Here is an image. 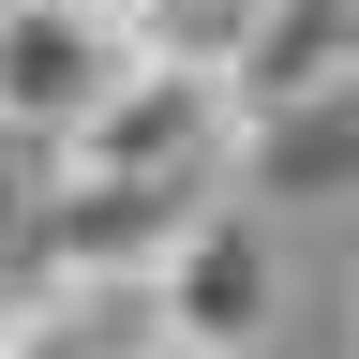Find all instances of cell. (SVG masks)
I'll return each mask as SVG.
<instances>
[{
	"label": "cell",
	"instance_id": "6da1fadb",
	"mask_svg": "<svg viewBox=\"0 0 359 359\" xmlns=\"http://www.w3.org/2000/svg\"><path fill=\"white\" fill-rule=\"evenodd\" d=\"M285 299H299V269H285V224H269V210H240V195H195V210H180V240L150 269L165 359H255L269 330H285Z\"/></svg>",
	"mask_w": 359,
	"mask_h": 359
},
{
	"label": "cell",
	"instance_id": "7a4b0ae2",
	"mask_svg": "<svg viewBox=\"0 0 359 359\" xmlns=\"http://www.w3.org/2000/svg\"><path fill=\"white\" fill-rule=\"evenodd\" d=\"M45 165H75V180H135V195H210V180H224V105H210V75L120 60V90H105V105H90Z\"/></svg>",
	"mask_w": 359,
	"mask_h": 359
},
{
	"label": "cell",
	"instance_id": "3957f363",
	"mask_svg": "<svg viewBox=\"0 0 359 359\" xmlns=\"http://www.w3.org/2000/svg\"><path fill=\"white\" fill-rule=\"evenodd\" d=\"M105 90H120V45L90 0H0V135L15 150H60Z\"/></svg>",
	"mask_w": 359,
	"mask_h": 359
},
{
	"label": "cell",
	"instance_id": "277c9868",
	"mask_svg": "<svg viewBox=\"0 0 359 359\" xmlns=\"http://www.w3.org/2000/svg\"><path fill=\"white\" fill-rule=\"evenodd\" d=\"M344 45H359V0H255L240 60L210 75L224 135L240 120H299V105H344Z\"/></svg>",
	"mask_w": 359,
	"mask_h": 359
},
{
	"label": "cell",
	"instance_id": "5b68a950",
	"mask_svg": "<svg viewBox=\"0 0 359 359\" xmlns=\"http://www.w3.org/2000/svg\"><path fill=\"white\" fill-rule=\"evenodd\" d=\"M210 195H240V210H344V105H299V120H240L224 135V180Z\"/></svg>",
	"mask_w": 359,
	"mask_h": 359
},
{
	"label": "cell",
	"instance_id": "8992f818",
	"mask_svg": "<svg viewBox=\"0 0 359 359\" xmlns=\"http://www.w3.org/2000/svg\"><path fill=\"white\" fill-rule=\"evenodd\" d=\"M0 359H165L150 285H30V299H0Z\"/></svg>",
	"mask_w": 359,
	"mask_h": 359
}]
</instances>
